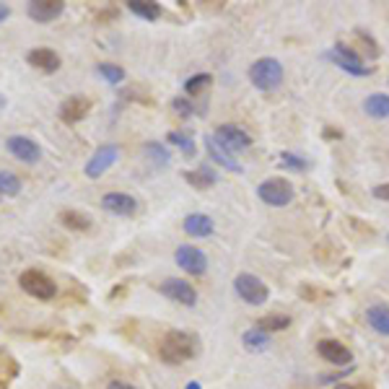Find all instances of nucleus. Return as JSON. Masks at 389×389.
<instances>
[{
	"label": "nucleus",
	"instance_id": "nucleus-1",
	"mask_svg": "<svg viewBox=\"0 0 389 389\" xmlns=\"http://www.w3.org/2000/svg\"><path fill=\"white\" fill-rule=\"evenodd\" d=\"M200 340L195 333H184V330H169L159 342V358L167 364H184L198 358Z\"/></svg>",
	"mask_w": 389,
	"mask_h": 389
},
{
	"label": "nucleus",
	"instance_id": "nucleus-2",
	"mask_svg": "<svg viewBox=\"0 0 389 389\" xmlns=\"http://www.w3.org/2000/svg\"><path fill=\"white\" fill-rule=\"evenodd\" d=\"M249 80L260 91H275L283 83V65L275 57H263L249 68Z\"/></svg>",
	"mask_w": 389,
	"mask_h": 389
},
{
	"label": "nucleus",
	"instance_id": "nucleus-3",
	"mask_svg": "<svg viewBox=\"0 0 389 389\" xmlns=\"http://www.w3.org/2000/svg\"><path fill=\"white\" fill-rule=\"evenodd\" d=\"M18 286H21V291H24V294L34 296V299H40V301H49V299H55V296H57L55 280L49 278L47 273L34 270V268H32V270L21 273Z\"/></svg>",
	"mask_w": 389,
	"mask_h": 389
},
{
	"label": "nucleus",
	"instance_id": "nucleus-4",
	"mask_svg": "<svg viewBox=\"0 0 389 389\" xmlns=\"http://www.w3.org/2000/svg\"><path fill=\"white\" fill-rule=\"evenodd\" d=\"M294 184L286 182V179H280V176H273V179H265L260 187H257V198L268 203L273 208H283L288 205L291 200H294Z\"/></svg>",
	"mask_w": 389,
	"mask_h": 389
},
{
	"label": "nucleus",
	"instance_id": "nucleus-5",
	"mask_svg": "<svg viewBox=\"0 0 389 389\" xmlns=\"http://www.w3.org/2000/svg\"><path fill=\"white\" fill-rule=\"evenodd\" d=\"M327 60H333L340 71L350 73V76H358V78H364L371 73V65H364V60L358 57V52L348 44H335L330 52H327Z\"/></svg>",
	"mask_w": 389,
	"mask_h": 389
},
{
	"label": "nucleus",
	"instance_id": "nucleus-6",
	"mask_svg": "<svg viewBox=\"0 0 389 389\" xmlns=\"http://www.w3.org/2000/svg\"><path fill=\"white\" fill-rule=\"evenodd\" d=\"M234 288H237L239 299H244L252 306H263L268 301V296H270L268 286L257 275H252V273H239L237 278H234Z\"/></svg>",
	"mask_w": 389,
	"mask_h": 389
},
{
	"label": "nucleus",
	"instance_id": "nucleus-7",
	"mask_svg": "<svg viewBox=\"0 0 389 389\" xmlns=\"http://www.w3.org/2000/svg\"><path fill=\"white\" fill-rule=\"evenodd\" d=\"M213 140L221 145V148H226L229 153H239V151H244V148H249V145H252V136L246 133L244 127H239V125L215 127Z\"/></svg>",
	"mask_w": 389,
	"mask_h": 389
},
{
	"label": "nucleus",
	"instance_id": "nucleus-8",
	"mask_svg": "<svg viewBox=\"0 0 389 389\" xmlns=\"http://www.w3.org/2000/svg\"><path fill=\"white\" fill-rule=\"evenodd\" d=\"M176 265L182 268L184 273H190V275H203V273L208 270V257L203 249H198V246L192 244H182L179 249H176L174 254Z\"/></svg>",
	"mask_w": 389,
	"mask_h": 389
},
{
	"label": "nucleus",
	"instance_id": "nucleus-9",
	"mask_svg": "<svg viewBox=\"0 0 389 389\" xmlns=\"http://www.w3.org/2000/svg\"><path fill=\"white\" fill-rule=\"evenodd\" d=\"M161 294L172 299V301L182 304V306H195L198 304V291L182 278H169L161 283Z\"/></svg>",
	"mask_w": 389,
	"mask_h": 389
},
{
	"label": "nucleus",
	"instance_id": "nucleus-10",
	"mask_svg": "<svg viewBox=\"0 0 389 389\" xmlns=\"http://www.w3.org/2000/svg\"><path fill=\"white\" fill-rule=\"evenodd\" d=\"M6 148H8L11 156H16V159L24 161V164H37V161L42 159V148L26 136H11L8 140H6Z\"/></svg>",
	"mask_w": 389,
	"mask_h": 389
},
{
	"label": "nucleus",
	"instance_id": "nucleus-11",
	"mask_svg": "<svg viewBox=\"0 0 389 389\" xmlns=\"http://www.w3.org/2000/svg\"><path fill=\"white\" fill-rule=\"evenodd\" d=\"M119 159V148L117 145H102L99 151L91 156V159L86 161V176H91V179H99V176L107 172V169L114 164V161Z\"/></svg>",
	"mask_w": 389,
	"mask_h": 389
},
{
	"label": "nucleus",
	"instance_id": "nucleus-12",
	"mask_svg": "<svg viewBox=\"0 0 389 389\" xmlns=\"http://www.w3.org/2000/svg\"><path fill=\"white\" fill-rule=\"evenodd\" d=\"M63 11H65L63 0H32V3L26 6L29 18H34L37 24H49V21H55Z\"/></svg>",
	"mask_w": 389,
	"mask_h": 389
},
{
	"label": "nucleus",
	"instance_id": "nucleus-13",
	"mask_svg": "<svg viewBox=\"0 0 389 389\" xmlns=\"http://www.w3.org/2000/svg\"><path fill=\"white\" fill-rule=\"evenodd\" d=\"M88 112H91V99H86V96H68V99L60 104V119L68 122V125L80 122Z\"/></svg>",
	"mask_w": 389,
	"mask_h": 389
},
{
	"label": "nucleus",
	"instance_id": "nucleus-14",
	"mask_svg": "<svg viewBox=\"0 0 389 389\" xmlns=\"http://www.w3.org/2000/svg\"><path fill=\"white\" fill-rule=\"evenodd\" d=\"M317 353L335 366H350V361H353V353H350L348 345H342L340 340H319Z\"/></svg>",
	"mask_w": 389,
	"mask_h": 389
},
{
	"label": "nucleus",
	"instance_id": "nucleus-15",
	"mask_svg": "<svg viewBox=\"0 0 389 389\" xmlns=\"http://www.w3.org/2000/svg\"><path fill=\"white\" fill-rule=\"evenodd\" d=\"M102 208L112 215H133L138 210V203L125 192H107L102 198Z\"/></svg>",
	"mask_w": 389,
	"mask_h": 389
},
{
	"label": "nucleus",
	"instance_id": "nucleus-16",
	"mask_svg": "<svg viewBox=\"0 0 389 389\" xmlns=\"http://www.w3.org/2000/svg\"><path fill=\"white\" fill-rule=\"evenodd\" d=\"M26 60H29V65H34V68H40V71L44 73H55L57 68H60V55H57L55 49H47V47L32 49V52L26 55Z\"/></svg>",
	"mask_w": 389,
	"mask_h": 389
},
{
	"label": "nucleus",
	"instance_id": "nucleus-17",
	"mask_svg": "<svg viewBox=\"0 0 389 389\" xmlns=\"http://www.w3.org/2000/svg\"><path fill=\"white\" fill-rule=\"evenodd\" d=\"M184 231L190 234V237H210L215 231V223H213V218L210 215H205V213H190L187 218H184Z\"/></svg>",
	"mask_w": 389,
	"mask_h": 389
},
{
	"label": "nucleus",
	"instance_id": "nucleus-18",
	"mask_svg": "<svg viewBox=\"0 0 389 389\" xmlns=\"http://www.w3.org/2000/svg\"><path fill=\"white\" fill-rule=\"evenodd\" d=\"M205 145H208V153H210V159H213L218 167L229 169V172H234V174H239V172H241V164H239V161L234 159V156H231L226 148H221V145L215 143L213 136L205 138Z\"/></svg>",
	"mask_w": 389,
	"mask_h": 389
},
{
	"label": "nucleus",
	"instance_id": "nucleus-19",
	"mask_svg": "<svg viewBox=\"0 0 389 389\" xmlns=\"http://www.w3.org/2000/svg\"><path fill=\"white\" fill-rule=\"evenodd\" d=\"M184 182L192 184L195 190H210L215 182H218V174H215L213 169H192V172H184Z\"/></svg>",
	"mask_w": 389,
	"mask_h": 389
},
{
	"label": "nucleus",
	"instance_id": "nucleus-20",
	"mask_svg": "<svg viewBox=\"0 0 389 389\" xmlns=\"http://www.w3.org/2000/svg\"><path fill=\"white\" fill-rule=\"evenodd\" d=\"M364 109L373 119H387L389 117V94H371L364 102Z\"/></svg>",
	"mask_w": 389,
	"mask_h": 389
},
{
	"label": "nucleus",
	"instance_id": "nucleus-21",
	"mask_svg": "<svg viewBox=\"0 0 389 389\" xmlns=\"http://www.w3.org/2000/svg\"><path fill=\"white\" fill-rule=\"evenodd\" d=\"M366 319H369V325L379 335H389V306L376 304V306H371V309L366 311Z\"/></svg>",
	"mask_w": 389,
	"mask_h": 389
},
{
	"label": "nucleus",
	"instance_id": "nucleus-22",
	"mask_svg": "<svg viewBox=\"0 0 389 389\" xmlns=\"http://www.w3.org/2000/svg\"><path fill=\"white\" fill-rule=\"evenodd\" d=\"M143 153H145V159L151 161V167H156V169L172 164V153H169V148H164L161 143H153V140L151 143H145Z\"/></svg>",
	"mask_w": 389,
	"mask_h": 389
},
{
	"label": "nucleus",
	"instance_id": "nucleus-23",
	"mask_svg": "<svg viewBox=\"0 0 389 389\" xmlns=\"http://www.w3.org/2000/svg\"><path fill=\"white\" fill-rule=\"evenodd\" d=\"M60 223L71 231H88L91 229V218H88L86 213H80V210H63V213H60Z\"/></svg>",
	"mask_w": 389,
	"mask_h": 389
},
{
	"label": "nucleus",
	"instance_id": "nucleus-24",
	"mask_svg": "<svg viewBox=\"0 0 389 389\" xmlns=\"http://www.w3.org/2000/svg\"><path fill=\"white\" fill-rule=\"evenodd\" d=\"M127 8L133 11L136 16L145 18V21H156L161 16V6L151 3V0H133V3H127Z\"/></svg>",
	"mask_w": 389,
	"mask_h": 389
},
{
	"label": "nucleus",
	"instance_id": "nucleus-25",
	"mask_svg": "<svg viewBox=\"0 0 389 389\" xmlns=\"http://www.w3.org/2000/svg\"><path fill=\"white\" fill-rule=\"evenodd\" d=\"M241 342H244V348H246V350H252V353H260V350H265L268 345H270V335L263 333L260 327H254V330L244 333Z\"/></svg>",
	"mask_w": 389,
	"mask_h": 389
},
{
	"label": "nucleus",
	"instance_id": "nucleus-26",
	"mask_svg": "<svg viewBox=\"0 0 389 389\" xmlns=\"http://www.w3.org/2000/svg\"><path fill=\"white\" fill-rule=\"evenodd\" d=\"M288 325H291V317H288V314H265V317L257 322V327L268 335L280 333V330H286Z\"/></svg>",
	"mask_w": 389,
	"mask_h": 389
},
{
	"label": "nucleus",
	"instance_id": "nucleus-27",
	"mask_svg": "<svg viewBox=\"0 0 389 389\" xmlns=\"http://www.w3.org/2000/svg\"><path fill=\"white\" fill-rule=\"evenodd\" d=\"M18 192H21V179L13 172L0 169V195L3 198H16Z\"/></svg>",
	"mask_w": 389,
	"mask_h": 389
},
{
	"label": "nucleus",
	"instance_id": "nucleus-28",
	"mask_svg": "<svg viewBox=\"0 0 389 389\" xmlns=\"http://www.w3.org/2000/svg\"><path fill=\"white\" fill-rule=\"evenodd\" d=\"M96 71H99V76H102L107 83H112V86H117V83L125 80V71L114 63H99L96 65Z\"/></svg>",
	"mask_w": 389,
	"mask_h": 389
},
{
	"label": "nucleus",
	"instance_id": "nucleus-29",
	"mask_svg": "<svg viewBox=\"0 0 389 389\" xmlns=\"http://www.w3.org/2000/svg\"><path fill=\"white\" fill-rule=\"evenodd\" d=\"M210 83H213V76H210V73H198V76L184 80V91H187V94H200V91L208 88Z\"/></svg>",
	"mask_w": 389,
	"mask_h": 389
},
{
	"label": "nucleus",
	"instance_id": "nucleus-30",
	"mask_svg": "<svg viewBox=\"0 0 389 389\" xmlns=\"http://www.w3.org/2000/svg\"><path fill=\"white\" fill-rule=\"evenodd\" d=\"M169 143L179 145L187 156H195V140H192L190 133H169Z\"/></svg>",
	"mask_w": 389,
	"mask_h": 389
},
{
	"label": "nucleus",
	"instance_id": "nucleus-31",
	"mask_svg": "<svg viewBox=\"0 0 389 389\" xmlns=\"http://www.w3.org/2000/svg\"><path fill=\"white\" fill-rule=\"evenodd\" d=\"M280 164L286 169H291V172H304L306 169V161L294 156V153H280Z\"/></svg>",
	"mask_w": 389,
	"mask_h": 389
},
{
	"label": "nucleus",
	"instance_id": "nucleus-32",
	"mask_svg": "<svg viewBox=\"0 0 389 389\" xmlns=\"http://www.w3.org/2000/svg\"><path fill=\"white\" fill-rule=\"evenodd\" d=\"M356 37H358V40H361V42H364V47H366V52H369V57H379V52H381V49L376 47V42H373V37H371V34H366L364 29H358V32H356Z\"/></svg>",
	"mask_w": 389,
	"mask_h": 389
},
{
	"label": "nucleus",
	"instance_id": "nucleus-33",
	"mask_svg": "<svg viewBox=\"0 0 389 389\" xmlns=\"http://www.w3.org/2000/svg\"><path fill=\"white\" fill-rule=\"evenodd\" d=\"M172 107H174V112L179 114V117H190L192 112H195V109H192V104L187 102V99H179V96H176L174 102H172Z\"/></svg>",
	"mask_w": 389,
	"mask_h": 389
},
{
	"label": "nucleus",
	"instance_id": "nucleus-34",
	"mask_svg": "<svg viewBox=\"0 0 389 389\" xmlns=\"http://www.w3.org/2000/svg\"><path fill=\"white\" fill-rule=\"evenodd\" d=\"M371 192H373V198L376 200H387L389 203V184H376Z\"/></svg>",
	"mask_w": 389,
	"mask_h": 389
},
{
	"label": "nucleus",
	"instance_id": "nucleus-35",
	"mask_svg": "<svg viewBox=\"0 0 389 389\" xmlns=\"http://www.w3.org/2000/svg\"><path fill=\"white\" fill-rule=\"evenodd\" d=\"M107 389H136L133 384H127V381H119V379H114V381H109V387Z\"/></svg>",
	"mask_w": 389,
	"mask_h": 389
},
{
	"label": "nucleus",
	"instance_id": "nucleus-36",
	"mask_svg": "<svg viewBox=\"0 0 389 389\" xmlns=\"http://www.w3.org/2000/svg\"><path fill=\"white\" fill-rule=\"evenodd\" d=\"M8 16H11V8L6 6V3H0V24H3V21H6Z\"/></svg>",
	"mask_w": 389,
	"mask_h": 389
},
{
	"label": "nucleus",
	"instance_id": "nucleus-37",
	"mask_svg": "<svg viewBox=\"0 0 389 389\" xmlns=\"http://www.w3.org/2000/svg\"><path fill=\"white\" fill-rule=\"evenodd\" d=\"M337 389H369L364 384H337Z\"/></svg>",
	"mask_w": 389,
	"mask_h": 389
},
{
	"label": "nucleus",
	"instance_id": "nucleus-38",
	"mask_svg": "<svg viewBox=\"0 0 389 389\" xmlns=\"http://www.w3.org/2000/svg\"><path fill=\"white\" fill-rule=\"evenodd\" d=\"M184 389H203V387H200L198 381H190V384H187V387H184Z\"/></svg>",
	"mask_w": 389,
	"mask_h": 389
},
{
	"label": "nucleus",
	"instance_id": "nucleus-39",
	"mask_svg": "<svg viewBox=\"0 0 389 389\" xmlns=\"http://www.w3.org/2000/svg\"><path fill=\"white\" fill-rule=\"evenodd\" d=\"M6 104H8V99H6V96L0 94V109H3V107H6Z\"/></svg>",
	"mask_w": 389,
	"mask_h": 389
}]
</instances>
